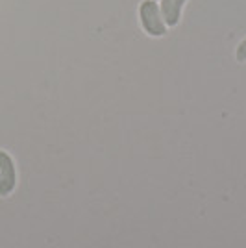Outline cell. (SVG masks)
<instances>
[{"label": "cell", "mask_w": 246, "mask_h": 248, "mask_svg": "<svg viewBox=\"0 0 246 248\" xmlns=\"http://www.w3.org/2000/svg\"><path fill=\"white\" fill-rule=\"evenodd\" d=\"M187 0H159V10L169 28H174L182 21V11Z\"/></svg>", "instance_id": "3957f363"}, {"label": "cell", "mask_w": 246, "mask_h": 248, "mask_svg": "<svg viewBox=\"0 0 246 248\" xmlns=\"http://www.w3.org/2000/svg\"><path fill=\"white\" fill-rule=\"evenodd\" d=\"M235 60L239 63H246V37L237 45L235 48Z\"/></svg>", "instance_id": "277c9868"}, {"label": "cell", "mask_w": 246, "mask_h": 248, "mask_svg": "<svg viewBox=\"0 0 246 248\" xmlns=\"http://www.w3.org/2000/svg\"><path fill=\"white\" fill-rule=\"evenodd\" d=\"M17 187V167L6 150L0 148V197H10Z\"/></svg>", "instance_id": "7a4b0ae2"}, {"label": "cell", "mask_w": 246, "mask_h": 248, "mask_svg": "<svg viewBox=\"0 0 246 248\" xmlns=\"http://www.w3.org/2000/svg\"><path fill=\"white\" fill-rule=\"evenodd\" d=\"M139 22L146 35L150 37H165L169 26L165 24V19L159 10L157 0H143L139 6Z\"/></svg>", "instance_id": "6da1fadb"}]
</instances>
